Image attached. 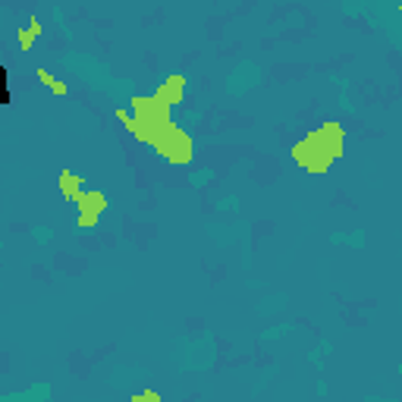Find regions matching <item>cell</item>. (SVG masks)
Listing matches in <instances>:
<instances>
[{"mask_svg":"<svg viewBox=\"0 0 402 402\" xmlns=\"http://www.w3.org/2000/svg\"><path fill=\"white\" fill-rule=\"evenodd\" d=\"M38 79H41V85H47V88H54V85H57V79H54V75L51 73H47V69L45 67H41V69H38Z\"/></svg>","mask_w":402,"mask_h":402,"instance_id":"8","label":"cell"},{"mask_svg":"<svg viewBox=\"0 0 402 402\" xmlns=\"http://www.w3.org/2000/svg\"><path fill=\"white\" fill-rule=\"evenodd\" d=\"M129 402H161V393L157 390H145V393H135Z\"/></svg>","mask_w":402,"mask_h":402,"instance_id":"7","label":"cell"},{"mask_svg":"<svg viewBox=\"0 0 402 402\" xmlns=\"http://www.w3.org/2000/svg\"><path fill=\"white\" fill-rule=\"evenodd\" d=\"M346 132L340 123H324V126L311 129L302 142L292 145V161L308 173H324L343 157Z\"/></svg>","mask_w":402,"mask_h":402,"instance_id":"1","label":"cell"},{"mask_svg":"<svg viewBox=\"0 0 402 402\" xmlns=\"http://www.w3.org/2000/svg\"><path fill=\"white\" fill-rule=\"evenodd\" d=\"M151 148L157 151L161 157H167L170 164L176 167H186L192 164V157H195V145L192 139H189L186 129H179V126H164V129H157L154 139H151Z\"/></svg>","mask_w":402,"mask_h":402,"instance_id":"2","label":"cell"},{"mask_svg":"<svg viewBox=\"0 0 402 402\" xmlns=\"http://www.w3.org/2000/svg\"><path fill=\"white\" fill-rule=\"evenodd\" d=\"M51 91H54V95H67V91H69V88H67V85H63V82H57V85H54V88H51Z\"/></svg>","mask_w":402,"mask_h":402,"instance_id":"9","label":"cell"},{"mask_svg":"<svg viewBox=\"0 0 402 402\" xmlns=\"http://www.w3.org/2000/svg\"><path fill=\"white\" fill-rule=\"evenodd\" d=\"M60 192H63V198L79 201V195H82V176H75L73 170H63L60 173Z\"/></svg>","mask_w":402,"mask_h":402,"instance_id":"5","label":"cell"},{"mask_svg":"<svg viewBox=\"0 0 402 402\" xmlns=\"http://www.w3.org/2000/svg\"><path fill=\"white\" fill-rule=\"evenodd\" d=\"M38 35H41V25H38V23H32L29 25V32H19V45H23V51H29V47H32V41H35V38Z\"/></svg>","mask_w":402,"mask_h":402,"instance_id":"6","label":"cell"},{"mask_svg":"<svg viewBox=\"0 0 402 402\" xmlns=\"http://www.w3.org/2000/svg\"><path fill=\"white\" fill-rule=\"evenodd\" d=\"M104 208H107V198L101 192H82L79 201H75V211H79V214H75V224L91 230V226L97 224V217L104 214Z\"/></svg>","mask_w":402,"mask_h":402,"instance_id":"3","label":"cell"},{"mask_svg":"<svg viewBox=\"0 0 402 402\" xmlns=\"http://www.w3.org/2000/svg\"><path fill=\"white\" fill-rule=\"evenodd\" d=\"M182 88H186V75H170V79L157 88V95H161L167 104L173 107V104H179V101H182Z\"/></svg>","mask_w":402,"mask_h":402,"instance_id":"4","label":"cell"}]
</instances>
